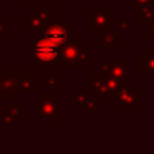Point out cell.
<instances>
[{
	"mask_svg": "<svg viewBox=\"0 0 154 154\" xmlns=\"http://www.w3.org/2000/svg\"><path fill=\"white\" fill-rule=\"evenodd\" d=\"M91 60H92V51L87 49L85 43H82L80 38L75 37L73 34L70 35L60 53V62L62 68H84Z\"/></svg>",
	"mask_w": 154,
	"mask_h": 154,
	"instance_id": "1",
	"label": "cell"
},
{
	"mask_svg": "<svg viewBox=\"0 0 154 154\" xmlns=\"http://www.w3.org/2000/svg\"><path fill=\"white\" fill-rule=\"evenodd\" d=\"M61 49L62 46L57 42L42 37L31 45L32 61L37 64V66H54L60 60Z\"/></svg>",
	"mask_w": 154,
	"mask_h": 154,
	"instance_id": "2",
	"label": "cell"
},
{
	"mask_svg": "<svg viewBox=\"0 0 154 154\" xmlns=\"http://www.w3.org/2000/svg\"><path fill=\"white\" fill-rule=\"evenodd\" d=\"M92 80V88L99 96L101 97H107V99H116L118 92L120 91V88L125 84L119 81L118 79L108 75H104V73H96L92 75L91 77Z\"/></svg>",
	"mask_w": 154,
	"mask_h": 154,
	"instance_id": "3",
	"label": "cell"
},
{
	"mask_svg": "<svg viewBox=\"0 0 154 154\" xmlns=\"http://www.w3.org/2000/svg\"><path fill=\"white\" fill-rule=\"evenodd\" d=\"M142 103V93L135 89L134 85H123L116 96L118 111H133Z\"/></svg>",
	"mask_w": 154,
	"mask_h": 154,
	"instance_id": "4",
	"label": "cell"
},
{
	"mask_svg": "<svg viewBox=\"0 0 154 154\" xmlns=\"http://www.w3.org/2000/svg\"><path fill=\"white\" fill-rule=\"evenodd\" d=\"M87 24H89L96 31L109 30L111 18H109V7L108 5H96L91 8L89 12L85 15Z\"/></svg>",
	"mask_w": 154,
	"mask_h": 154,
	"instance_id": "5",
	"label": "cell"
},
{
	"mask_svg": "<svg viewBox=\"0 0 154 154\" xmlns=\"http://www.w3.org/2000/svg\"><path fill=\"white\" fill-rule=\"evenodd\" d=\"M37 116H61V99H51L50 92H43L37 100Z\"/></svg>",
	"mask_w": 154,
	"mask_h": 154,
	"instance_id": "6",
	"label": "cell"
},
{
	"mask_svg": "<svg viewBox=\"0 0 154 154\" xmlns=\"http://www.w3.org/2000/svg\"><path fill=\"white\" fill-rule=\"evenodd\" d=\"M97 66L101 73L115 77V79H118L125 85L128 84V80H130V76H128V66H130V65H128L127 61H116V62L100 61L97 64Z\"/></svg>",
	"mask_w": 154,
	"mask_h": 154,
	"instance_id": "7",
	"label": "cell"
},
{
	"mask_svg": "<svg viewBox=\"0 0 154 154\" xmlns=\"http://www.w3.org/2000/svg\"><path fill=\"white\" fill-rule=\"evenodd\" d=\"M53 18L54 12H51L49 10V7L41 5V7H38L37 11H34L30 15V18H27L24 20V30H35V31L45 30L48 27L49 22Z\"/></svg>",
	"mask_w": 154,
	"mask_h": 154,
	"instance_id": "8",
	"label": "cell"
},
{
	"mask_svg": "<svg viewBox=\"0 0 154 154\" xmlns=\"http://www.w3.org/2000/svg\"><path fill=\"white\" fill-rule=\"evenodd\" d=\"M20 76L0 75V99H16L20 93Z\"/></svg>",
	"mask_w": 154,
	"mask_h": 154,
	"instance_id": "9",
	"label": "cell"
},
{
	"mask_svg": "<svg viewBox=\"0 0 154 154\" xmlns=\"http://www.w3.org/2000/svg\"><path fill=\"white\" fill-rule=\"evenodd\" d=\"M70 35H72V32L65 26H61V24H51V26H48L45 29V31H43V37L57 42L58 45H61L62 48H64V45L68 42Z\"/></svg>",
	"mask_w": 154,
	"mask_h": 154,
	"instance_id": "10",
	"label": "cell"
},
{
	"mask_svg": "<svg viewBox=\"0 0 154 154\" xmlns=\"http://www.w3.org/2000/svg\"><path fill=\"white\" fill-rule=\"evenodd\" d=\"M120 42H123V38L116 34V31L112 30H103L99 31L97 37V48L104 50V49H116V46Z\"/></svg>",
	"mask_w": 154,
	"mask_h": 154,
	"instance_id": "11",
	"label": "cell"
},
{
	"mask_svg": "<svg viewBox=\"0 0 154 154\" xmlns=\"http://www.w3.org/2000/svg\"><path fill=\"white\" fill-rule=\"evenodd\" d=\"M141 73L142 75H152L154 79V49H149L141 57Z\"/></svg>",
	"mask_w": 154,
	"mask_h": 154,
	"instance_id": "12",
	"label": "cell"
},
{
	"mask_svg": "<svg viewBox=\"0 0 154 154\" xmlns=\"http://www.w3.org/2000/svg\"><path fill=\"white\" fill-rule=\"evenodd\" d=\"M20 92H37V75H32V73L22 75Z\"/></svg>",
	"mask_w": 154,
	"mask_h": 154,
	"instance_id": "13",
	"label": "cell"
},
{
	"mask_svg": "<svg viewBox=\"0 0 154 154\" xmlns=\"http://www.w3.org/2000/svg\"><path fill=\"white\" fill-rule=\"evenodd\" d=\"M128 4L135 10V12H143L152 8L153 0H128Z\"/></svg>",
	"mask_w": 154,
	"mask_h": 154,
	"instance_id": "14",
	"label": "cell"
},
{
	"mask_svg": "<svg viewBox=\"0 0 154 154\" xmlns=\"http://www.w3.org/2000/svg\"><path fill=\"white\" fill-rule=\"evenodd\" d=\"M42 79H43V81H42L43 87H48L49 89H50L49 91L50 93H53L54 91H56V88L61 85V81H60V80H57L54 76L48 75V73H45V75L42 76Z\"/></svg>",
	"mask_w": 154,
	"mask_h": 154,
	"instance_id": "15",
	"label": "cell"
},
{
	"mask_svg": "<svg viewBox=\"0 0 154 154\" xmlns=\"http://www.w3.org/2000/svg\"><path fill=\"white\" fill-rule=\"evenodd\" d=\"M5 109H7L11 115H14V116H16V118L24 116V104H7Z\"/></svg>",
	"mask_w": 154,
	"mask_h": 154,
	"instance_id": "16",
	"label": "cell"
},
{
	"mask_svg": "<svg viewBox=\"0 0 154 154\" xmlns=\"http://www.w3.org/2000/svg\"><path fill=\"white\" fill-rule=\"evenodd\" d=\"M99 106H97V100L93 97L88 99L85 103H82L81 106H79L80 111H97Z\"/></svg>",
	"mask_w": 154,
	"mask_h": 154,
	"instance_id": "17",
	"label": "cell"
},
{
	"mask_svg": "<svg viewBox=\"0 0 154 154\" xmlns=\"http://www.w3.org/2000/svg\"><path fill=\"white\" fill-rule=\"evenodd\" d=\"M154 22V10L152 8H149V10L143 11V12H141V23L145 24V26H147V24L153 23Z\"/></svg>",
	"mask_w": 154,
	"mask_h": 154,
	"instance_id": "18",
	"label": "cell"
},
{
	"mask_svg": "<svg viewBox=\"0 0 154 154\" xmlns=\"http://www.w3.org/2000/svg\"><path fill=\"white\" fill-rule=\"evenodd\" d=\"M91 97H92V92H77L73 96V100H75V103L77 106H81L82 103H85Z\"/></svg>",
	"mask_w": 154,
	"mask_h": 154,
	"instance_id": "19",
	"label": "cell"
},
{
	"mask_svg": "<svg viewBox=\"0 0 154 154\" xmlns=\"http://www.w3.org/2000/svg\"><path fill=\"white\" fill-rule=\"evenodd\" d=\"M19 120V118L11 115L7 109H2L0 111V122L2 123H16Z\"/></svg>",
	"mask_w": 154,
	"mask_h": 154,
	"instance_id": "20",
	"label": "cell"
},
{
	"mask_svg": "<svg viewBox=\"0 0 154 154\" xmlns=\"http://www.w3.org/2000/svg\"><path fill=\"white\" fill-rule=\"evenodd\" d=\"M111 24H115V26L118 27V30H120V31L127 30L128 26H130V23H128L127 19H112Z\"/></svg>",
	"mask_w": 154,
	"mask_h": 154,
	"instance_id": "21",
	"label": "cell"
},
{
	"mask_svg": "<svg viewBox=\"0 0 154 154\" xmlns=\"http://www.w3.org/2000/svg\"><path fill=\"white\" fill-rule=\"evenodd\" d=\"M5 73L12 76H20V75H24V69L23 68H7Z\"/></svg>",
	"mask_w": 154,
	"mask_h": 154,
	"instance_id": "22",
	"label": "cell"
},
{
	"mask_svg": "<svg viewBox=\"0 0 154 154\" xmlns=\"http://www.w3.org/2000/svg\"><path fill=\"white\" fill-rule=\"evenodd\" d=\"M5 30H7V23L4 19L0 18V37H5Z\"/></svg>",
	"mask_w": 154,
	"mask_h": 154,
	"instance_id": "23",
	"label": "cell"
},
{
	"mask_svg": "<svg viewBox=\"0 0 154 154\" xmlns=\"http://www.w3.org/2000/svg\"><path fill=\"white\" fill-rule=\"evenodd\" d=\"M147 31H146V35L147 37H150V38H153L154 39V22L153 23H150V24H147Z\"/></svg>",
	"mask_w": 154,
	"mask_h": 154,
	"instance_id": "24",
	"label": "cell"
},
{
	"mask_svg": "<svg viewBox=\"0 0 154 154\" xmlns=\"http://www.w3.org/2000/svg\"><path fill=\"white\" fill-rule=\"evenodd\" d=\"M41 119H42L45 123H54L57 118H54V116H43V118H41Z\"/></svg>",
	"mask_w": 154,
	"mask_h": 154,
	"instance_id": "25",
	"label": "cell"
},
{
	"mask_svg": "<svg viewBox=\"0 0 154 154\" xmlns=\"http://www.w3.org/2000/svg\"><path fill=\"white\" fill-rule=\"evenodd\" d=\"M24 2V5H27V7H32V5H37L38 0H23Z\"/></svg>",
	"mask_w": 154,
	"mask_h": 154,
	"instance_id": "26",
	"label": "cell"
},
{
	"mask_svg": "<svg viewBox=\"0 0 154 154\" xmlns=\"http://www.w3.org/2000/svg\"><path fill=\"white\" fill-rule=\"evenodd\" d=\"M153 49H154V39H153Z\"/></svg>",
	"mask_w": 154,
	"mask_h": 154,
	"instance_id": "27",
	"label": "cell"
}]
</instances>
